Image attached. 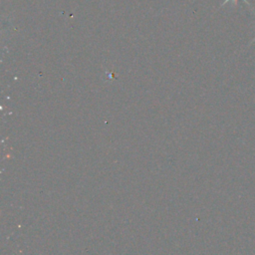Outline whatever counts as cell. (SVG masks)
I'll use <instances>...</instances> for the list:
<instances>
[{
  "instance_id": "cell-1",
  "label": "cell",
  "mask_w": 255,
  "mask_h": 255,
  "mask_svg": "<svg viewBox=\"0 0 255 255\" xmlns=\"http://www.w3.org/2000/svg\"><path fill=\"white\" fill-rule=\"evenodd\" d=\"M229 1H234V2H236V1H237V0H224V1H223V3H222V4H221V7H222V6H224V5H225V4H226V3H227V2H229ZM243 1H244V2H245V3H246V4H247V5H248V6H249V7H251V9H252V10H253V8H252V6H251V5H250V4H249V2H248V1H247V0H243ZM253 11H254V10H253ZM254 12H255V11H254Z\"/></svg>"
},
{
  "instance_id": "cell-2",
  "label": "cell",
  "mask_w": 255,
  "mask_h": 255,
  "mask_svg": "<svg viewBox=\"0 0 255 255\" xmlns=\"http://www.w3.org/2000/svg\"><path fill=\"white\" fill-rule=\"evenodd\" d=\"M253 42H255V38H254V39H253V40H252V41H251V42H250V44H252V43H253Z\"/></svg>"
}]
</instances>
